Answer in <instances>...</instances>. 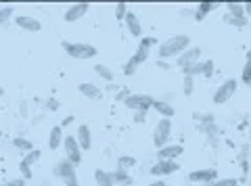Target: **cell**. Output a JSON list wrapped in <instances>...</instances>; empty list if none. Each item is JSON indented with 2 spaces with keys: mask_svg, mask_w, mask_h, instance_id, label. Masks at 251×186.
Instances as JSON below:
<instances>
[{
  "mask_svg": "<svg viewBox=\"0 0 251 186\" xmlns=\"http://www.w3.org/2000/svg\"><path fill=\"white\" fill-rule=\"evenodd\" d=\"M199 186H214V182H205V184H199Z\"/></svg>",
  "mask_w": 251,
  "mask_h": 186,
  "instance_id": "cell-47",
  "label": "cell"
},
{
  "mask_svg": "<svg viewBox=\"0 0 251 186\" xmlns=\"http://www.w3.org/2000/svg\"><path fill=\"white\" fill-rule=\"evenodd\" d=\"M237 90H239V82L234 80V77H228V80H224V82L216 88V92H214V103H216V105L228 103V100H230L234 94H237Z\"/></svg>",
  "mask_w": 251,
  "mask_h": 186,
  "instance_id": "cell-4",
  "label": "cell"
},
{
  "mask_svg": "<svg viewBox=\"0 0 251 186\" xmlns=\"http://www.w3.org/2000/svg\"><path fill=\"white\" fill-rule=\"evenodd\" d=\"M0 186H25V180L19 176V178H13V180H6L4 184H0Z\"/></svg>",
  "mask_w": 251,
  "mask_h": 186,
  "instance_id": "cell-38",
  "label": "cell"
},
{
  "mask_svg": "<svg viewBox=\"0 0 251 186\" xmlns=\"http://www.w3.org/2000/svg\"><path fill=\"white\" fill-rule=\"evenodd\" d=\"M15 23H17V27L23 29V32H40L42 29V23L29 17V15H19V17H15Z\"/></svg>",
  "mask_w": 251,
  "mask_h": 186,
  "instance_id": "cell-14",
  "label": "cell"
},
{
  "mask_svg": "<svg viewBox=\"0 0 251 186\" xmlns=\"http://www.w3.org/2000/svg\"><path fill=\"white\" fill-rule=\"evenodd\" d=\"M182 92H184V96H191L193 92H195V77H188L184 75V82H182Z\"/></svg>",
  "mask_w": 251,
  "mask_h": 186,
  "instance_id": "cell-30",
  "label": "cell"
},
{
  "mask_svg": "<svg viewBox=\"0 0 251 186\" xmlns=\"http://www.w3.org/2000/svg\"><path fill=\"white\" fill-rule=\"evenodd\" d=\"M75 140H77V144L82 146V151H90L92 149V132H90V128L86 126V123H82V126L77 128Z\"/></svg>",
  "mask_w": 251,
  "mask_h": 186,
  "instance_id": "cell-15",
  "label": "cell"
},
{
  "mask_svg": "<svg viewBox=\"0 0 251 186\" xmlns=\"http://www.w3.org/2000/svg\"><path fill=\"white\" fill-rule=\"evenodd\" d=\"M94 73H97L100 80L107 82V84H113V80H115V73L105 63H97V65H94Z\"/></svg>",
  "mask_w": 251,
  "mask_h": 186,
  "instance_id": "cell-22",
  "label": "cell"
},
{
  "mask_svg": "<svg viewBox=\"0 0 251 186\" xmlns=\"http://www.w3.org/2000/svg\"><path fill=\"white\" fill-rule=\"evenodd\" d=\"M226 11L232 17H245V4H241V2H228L226 4Z\"/></svg>",
  "mask_w": 251,
  "mask_h": 186,
  "instance_id": "cell-26",
  "label": "cell"
},
{
  "mask_svg": "<svg viewBox=\"0 0 251 186\" xmlns=\"http://www.w3.org/2000/svg\"><path fill=\"white\" fill-rule=\"evenodd\" d=\"M224 21L230 23L232 27H247V23H249L247 17H232V15H228V13L224 15Z\"/></svg>",
  "mask_w": 251,
  "mask_h": 186,
  "instance_id": "cell-29",
  "label": "cell"
},
{
  "mask_svg": "<svg viewBox=\"0 0 251 186\" xmlns=\"http://www.w3.org/2000/svg\"><path fill=\"white\" fill-rule=\"evenodd\" d=\"M94 182H97V186H115L113 174L105 172V169H100V167L94 169Z\"/></svg>",
  "mask_w": 251,
  "mask_h": 186,
  "instance_id": "cell-20",
  "label": "cell"
},
{
  "mask_svg": "<svg viewBox=\"0 0 251 186\" xmlns=\"http://www.w3.org/2000/svg\"><path fill=\"white\" fill-rule=\"evenodd\" d=\"M249 186H251V184H249Z\"/></svg>",
  "mask_w": 251,
  "mask_h": 186,
  "instance_id": "cell-50",
  "label": "cell"
},
{
  "mask_svg": "<svg viewBox=\"0 0 251 186\" xmlns=\"http://www.w3.org/2000/svg\"><path fill=\"white\" fill-rule=\"evenodd\" d=\"M184 75H188V77H195V75H203V61H199V63H195L193 67H188L186 71H184Z\"/></svg>",
  "mask_w": 251,
  "mask_h": 186,
  "instance_id": "cell-33",
  "label": "cell"
},
{
  "mask_svg": "<svg viewBox=\"0 0 251 186\" xmlns=\"http://www.w3.org/2000/svg\"><path fill=\"white\" fill-rule=\"evenodd\" d=\"M251 15V2H245V17Z\"/></svg>",
  "mask_w": 251,
  "mask_h": 186,
  "instance_id": "cell-44",
  "label": "cell"
},
{
  "mask_svg": "<svg viewBox=\"0 0 251 186\" xmlns=\"http://www.w3.org/2000/svg\"><path fill=\"white\" fill-rule=\"evenodd\" d=\"M0 96H4V88L2 86H0Z\"/></svg>",
  "mask_w": 251,
  "mask_h": 186,
  "instance_id": "cell-48",
  "label": "cell"
},
{
  "mask_svg": "<svg viewBox=\"0 0 251 186\" xmlns=\"http://www.w3.org/2000/svg\"><path fill=\"white\" fill-rule=\"evenodd\" d=\"M0 138H2V132H0Z\"/></svg>",
  "mask_w": 251,
  "mask_h": 186,
  "instance_id": "cell-49",
  "label": "cell"
},
{
  "mask_svg": "<svg viewBox=\"0 0 251 186\" xmlns=\"http://www.w3.org/2000/svg\"><path fill=\"white\" fill-rule=\"evenodd\" d=\"M178 169H180V163H178V161H157L155 165H151L149 174L155 176V178H163V176L176 174Z\"/></svg>",
  "mask_w": 251,
  "mask_h": 186,
  "instance_id": "cell-9",
  "label": "cell"
},
{
  "mask_svg": "<svg viewBox=\"0 0 251 186\" xmlns=\"http://www.w3.org/2000/svg\"><path fill=\"white\" fill-rule=\"evenodd\" d=\"M153 111L159 115V117H166V119H172L174 117V105L168 103V100H163V98H155V103H153Z\"/></svg>",
  "mask_w": 251,
  "mask_h": 186,
  "instance_id": "cell-16",
  "label": "cell"
},
{
  "mask_svg": "<svg viewBox=\"0 0 251 186\" xmlns=\"http://www.w3.org/2000/svg\"><path fill=\"white\" fill-rule=\"evenodd\" d=\"M40 157H42V153L38 151V149H34V151L25 153V157H23V163L29 165V167H34V165L38 163V161H40Z\"/></svg>",
  "mask_w": 251,
  "mask_h": 186,
  "instance_id": "cell-28",
  "label": "cell"
},
{
  "mask_svg": "<svg viewBox=\"0 0 251 186\" xmlns=\"http://www.w3.org/2000/svg\"><path fill=\"white\" fill-rule=\"evenodd\" d=\"M63 50L67 52L72 59H80V61H86V59H94L97 57V46L92 44H86V42H67L63 40Z\"/></svg>",
  "mask_w": 251,
  "mask_h": 186,
  "instance_id": "cell-2",
  "label": "cell"
},
{
  "mask_svg": "<svg viewBox=\"0 0 251 186\" xmlns=\"http://www.w3.org/2000/svg\"><path fill=\"white\" fill-rule=\"evenodd\" d=\"M172 119H166L161 117L159 121L155 123V130H153V144L157 149H161V146L170 144V136H172Z\"/></svg>",
  "mask_w": 251,
  "mask_h": 186,
  "instance_id": "cell-5",
  "label": "cell"
},
{
  "mask_svg": "<svg viewBox=\"0 0 251 186\" xmlns=\"http://www.w3.org/2000/svg\"><path fill=\"white\" fill-rule=\"evenodd\" d=\"M90 11V4L88 2H75L72 6H67V11L63 13V19L67 23H74V21H80L86 17V13Z\"/></svg>",
  "mask_w": 251,
  "mask_h": 186,
  "instance_id": "cell-10",
  "label": "cell"
},
{
  "mask_svg": "<svg viewBox=\"0 0 251 186\" xmlns=\"http://www.w3.org/2000/svg\"><path fill=\"white\" fill-rule=\"evenodd\" d=\"M40 186H52V184H50V180H42Z\"/></svg>",
  "mask_w": 251,
  "mask_h": 186,
  "instance_id": "cell-45",
  "label": "cell"
},
{
  "mask_svg": "<svg viewBox=\"0 0 251 186\" xmlns=\"http://www.w3.org/2000/svg\"><path fill=\"white\" fill-rule=\"evenodd\" d=\"M138 165V161L134 157H130V155H122V157H117V167L124 169V172H130V169H134Z\"/></svg>",
  "mask_w": 251,
  "mask_h": 186,
  "instance_id": "cell-24",
  "label": "cell"
},
{
  "mask_svg": "<svg viewBox=\"0 0 251 186\" xmlns=\"http://www.w3.org/2000/svg\"><path fill=\"white\" fill-rule=\"evenodd\" d=\"M138 69H140V63H138V61H136L134 57H130L128 61H126V65H124V75L132 77V75H134V73L138 71Z\"/></svg>",
  "mask_w": 251,
  "mask_h": 186,
  "instance_id": "cell-27",
  "label": "cell"
},
{
  "mask_svg": "<svg viewBox=\"0 0 251 186\" xmlns=\"http://www.w3.org/2000/svg\"><path fill=\"white\" fill-rule=\"evenodd\" d=\"M184 153V146L182 144H166L161 146V149H157V161H176L180 155Z\"/></svg>",
  "mask_w": 251,
  "mask_h": 186,
  "instance_id": "cell-11",
  "label": "cell"
},
{
  "mask_svg": "<svg viewBox=\"0 0 251 186\" xmlns=\"http://www.w3.org/2000/svg\"><path fill=\"white\" fill-rule=\"evenodd\" d=\"M245 57H247V61H251V48H247V52H245Z\"/></svg>",
  "mask_w": 251,
  "mask_h": 186,
  "instance_id": "cell-46",
  "label": "cell"
},
{
  "mask_svg": "<svg viewBox=\"0 0 251 186\" xmlns=\"http://www.w3.org/2000/svg\"><path fill=\"white\" fill-rule=\"evenodd\" d=\"M13 146H15L17 151H23V153H29V151H34V149H36L34 142L27 140V138H21V136L15 138V140H13Z\"/></svg>",
  "mask_w": 251,
  "mask_h": 186,
  "instance_id": "cell-25",
  "label": "cell"
},
{
  "mask_svg": "<svg viewBox=\"0 0 251 186\" xmlns=\"http://www.w3.org/2000/svg\"><path fill=\"white\" fill-rule=\"evenodd\" d=\"M52 174L57 176L65 186H80V180H77V174H75V165L67 157H63L61 161H57Z\"/></svg>",
  "mask_w": 251,
  "mask_h": 186,
  "instance_id": "cell-3",
  "label": "cell"
},
{
  "mask_svg": "<svg viewBox=\"0 0 251 186\" xmlns=\"http://www.w3.org/2000/svg\"><path fill=\"white\" fill-rule=\"evenodd\" d=\"M63 149H65V157L72 161L74 165L77 163H82V146L77 144L75 140V136H65V140H63Z\"/></svg>",
  "mask_w": 251,
  "mask_h": 186,
  "instance_id": "cell-7",
  "label": "cell"
},
{
  "mask_svg": "<svg viewBox=\"0 0 251 186\" xmlns=\"http://www.w3.org/2000/svg\"><path fill=\"white\" fill-rule=\"evenodd\" d=\"M13 6H4V9H0V25H4L6 21H9L13 17Z\"/></svg>",
  "mask_w": 251,
  "mask_h": 186,
  "instance_id": "cell-36",
  "label": "cell"
},
{
  "mask_svg": "<svg viewBox=\"0 0 251 186\" xmlns=\"http://www.w3.org/2000/svg\"><path fill=\"white\" fill-rule=\"evenodd\" d=\"M157 44V38H153V36H147V38H143L140 40V44H138V48H136V52L132 57H134L140 65L145 63V61L149 59V52H151V46H155Z\"/></svg>",
  "mask_w": 251,
  "mask_h": 186,
  "instance_id": "cell-13",
  "label": "cell"
},
{
  "mask_svg": "<svg viewBox=\"0 0 251 186\" xmlns=\"http://www.w3.org/2000/svg\"><path fill=\"white\" fill-rule=\"evenodd\" d=\"M191 48V36L186 34H178V36H172L168 40H163L159 46H157V55H159L161 61L166 59H178L184 50Z\"/></svg>",
  "mask_w": 251,
  "mask_h": 186,
  "instance_id": "cell-1",
  "label": "cell"
},
{
  "mask_svg": "<svg viewBox=\"0 0 251 186\" xmlns=\"http://www.w3.org/2000/svg\"><path fill=\"white\" fill-rule=\"evenodd\" d=\"M111 174H113L115 186H132V184H134V178L130 176V172H124V169L117 167L115 172H111Z\"/></svg>",
  "mask_w": 251,
  "mask_h": 186,
  "instance_id": "cell-21",
  "label": "cell"
},
{
  "mask_svg": "<svg viewBox=\"0 0 251 186\" xmlns=\"http://www.w3.org/2000/svg\"><path fill=\"white\" fill-rule=\"evenodd\" d=\"M153 103H155V96H151V94H132L124 100V105L128 107V109H132V111H149L153 107Z\"/></svg>",
  "mask_w": 251,
  "mask_h": 186,
  "instance_id": "cell-6",
  "label": "cell"
},
{
  "mask_svg": "<svg viewBox=\"0 0 251 186\" xmlns=\"http://www.w3.org/2000/svg\"><path fill=\"white\" fill-rule=\"evenodd\" d=\"M77 90H80L88 100H99V98H103V90H100L99 86H94V84H90V82L80 84V86H77Z\"/></svg>",
  "mask_w": 251,
  "mask_h": 186,
  "instance_id": "cell-18",
  "label": "cell"
},
{
  "mask_svg": "<svg viewBox=\"0 0 251 186\" xmlns=\"http://www.w3.org/2000/svg\"><path fill=\"white\" fill-rule=\"evenodd\" d=\"M147 119V111H136L134 113V123H143Z\"/></svg>",
  "mask_w": 251,
  "mask_h": 186,
  "instance_id": "cell-39",
  "label": "cell"
},
{
  "mask_svg": "<svg viewBox=\"0 0 251 186\" xmlns=\"http://www.w3.org/2000/svg\"><path fill=\"white\" fill-rule=\"evenodd\" d=\"M74 121V115H67V117L65 119H63L61 121V128H65V126H69V123H72Z\"/></svg>",
  "mask_w": 251,
  "mask_h": 186,
  "instance_id": "cell-41",
  "label": "cell"
},
{
  "mask_svg": "<svg viewBox=\"0 0 251 186\" xmlns=\"http://www.w3.org/2000/svg\"><path fill=\"white\" fill-rule=\"evenodd\" d=\"M188 180L195 184H205V182H216L218 180V169L214 167H203V169H195L188 174Z\"/></svg>",
  "mask_w": 251,
  "mask_h": 186,
  "instance_id": "cell-12",
  "label": "cell"
},
{
  "mask_svg": "<svg viewBox=\"0 0 251 186\" xmlns=\"http://www.w3.org/2000/svg\"><path fill=\"white\" fill-rule=\"evenodd\" d=\"M216 6H218L216 2H201L197 6V11H195V21H203L211 11H216Z\"/></svg>",
  "mask_w": 251,
  "mask_h": 186,
  "instance_id": "cell-23",
  "label": "cell"
},
{
  "mask_svg": "<svg viewBox=\"0 0 251 186\" xmlns=\"http://www.w3.org/2000/svg\"><path fill=\"white\" fill-rule=\"evenodd\" d=\"M199 61H203L201 59V48H199V46H191V48L184 50L182 55L176 59V65L182 69V71H186L188 67H193L195 63H199Z\"/></svg>",
  "mask_w": 251,
  "mask_h": 186,
  "instance_id": "cell-8",
  "label": "cell"
},
{
  "mask_svg": "<svg viewBox=\"0 0 251 186\" xmlns=\"http://www.w3.org/2000/svg\"><path fill=\"white\" fill-rule=\"evenodd\" d=\"M241 82L245 84V86H251V61H247V63L243 65V71H241Z\"/></svg>",
  "mask_w": 251,
  "mask_h": 186,
  "instance_id": "cell-31",
  "label": "cell"
},
{
  "mask_svg": "<svg viewBox=\"0 0 251 186\" xmlns=\"http://www.w3.org/2000/svg\"><path fill=\"white\" fill-rule=\"evenodd\" d=\"M214 186H239V180H237V178H232V176H228V178H218V180L214 182Z\"/></svg>",
  "mask_w": 251,
  "mask_h": 186,
  "instance_id": "cell-35",
  "label": "cell"
},
{
  "mask_svg": "<svg viewBox=\"0 0 251 186\" xmlns=\"http://www.w3.org/2000/svg\"><path fill=\"white\" fill-rule=\"evenodd\" d=\"M214 71H216V63L211 59H207V61H203V77H211L214 75Z\"/></svg>",
  "mask_w": 251,
  "mask_h": 186,
  "instance_id": "cell-34",
  "label": "cell"
},
{
  "mask_svg": "<svg viewBox=\"0 0 251 186\" xmlns=\"http://www.w3.org/2000/svg\"><path fill=\"white\" fill-rule=\"evenodd\" d=\"M124 21H126V29H128L130 36H134V38L143 36V25H140V19H138L136 13H128Z\"/></svg>",
  "mask_w": 251,
  "mask_h": 186,
  "instance_id": "cell-17",
  "label": "cell"
},
{
  "mask_svg": "<svg viewBox=\"0 0 251 186\" xmlns=\"http://www.w3.org/2000/svg\"><path fill=\"white\" fill-rule=\"evenodd\" d=\"M147 186H166V182L163 180H153V182H149Z\"/></svg>",
  "mask_w": 251,
  "mask_h": 186,
  "instance_id": "cell-43",
  "label": "cell"
},
{
  "mask_svg": "<svg viewBox=\"0 0 251 186\" xmlns=\"http://www.w3.org/2000/svg\"><path fill=\"white\" fill-rule=\"evenodd\" d=\"M63 140H65V134H63V128L61 126H54L50 128V134H49V146L50 151H57L63 146Z\"/></svg>",
  "mask_w": 251,
  "mask_h": 186,
  "instance_id": "cell-19",
  "label": "cell"
},
{
  "mask_svg": "<svg viewBox=\"0 0 251 186\" xmlns=\"http://www.w3.org/2000/svg\"><path fill=\"white\" fill-rule=\"evenodd\" d=\"M19 172H21V178H23V180H29V178L34 176V172H31V167H29V165H25L23 161L19 163Z\"/></svg>",
  "mask_w": 251,
  "mask_h": 186,
  "instance_id": "cell-37",
  "label": "cell"
},
{
  "mask_svg": "<svg viewBox=\"0 0 251 186\" xmlns=\"http://www.w3.org/2000/svg\"><path fill=\"white\" fill-rule=\"evenodd\" d=\"M157 67H159V69H170V63H166V61H157Z\"/></svg>",
  "mask_w": 251,
  "mask_h": 186,
  "instance_id": "cell-42",
  "label": "cell"
},
{
  "mask_svg": "<svg viewBox=\"0 0 251 186\" xmlns=\"http://www.w3.org/2000/svg\"><path fill=\"white\" fill-rule=\"evenodd\" d=\"M130 11H128V4L126 2H117L115 4V17H117V21H122V19H126V15H128Z\"/></svg>",
  "mask_w": 251,
  "mask_h": 186,
  "instance_id": "cell-32",
  "label": "cell"
},
{
  "mask_svg": "<svg viewBox=\"0 0 251 186\" xmlns=\"http://www.w3.org/2000/svg\"><path fill=\"white\" fill-rule=\"evenodd\" d=\"M46 109L57 111V109H59V103H57V100H54V98H49V100H46Z\"/></svg>",
  "mask_w": 251,
  "mask_h": 186,
  "instance_id": "cell-40",
  "label": "cell"
}]
</instances>
